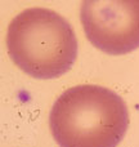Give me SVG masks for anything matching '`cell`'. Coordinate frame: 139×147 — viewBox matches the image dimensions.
Masks as SVG:
<instances>
[{
	"label": "cell",
	"instance_id": "cell-1",
	"mask_svg": "<svg viewBox=\"0 0 139 147\" xmlns=\"http://www.w3.org/2000/svg\"><path fill=\"white\" fill-rule=\"evenodd\" d=\"M49 125L59 147H116L129 127V112L111 89L77 85L57 98Z\"/></svg>",
	"mask_w": 139,
	"mask_h": 147
},
{
	"label": "cell",
	"instance_id": "cell-2",
	"mask_svg": "<svg viewBox=\"0 0 139 147\" xmlns=\"http://www.w3.org/2000/svg\"><path fill=\"white\" fill-rule=\"evenodd\" d=\"M12 61L35 79H56L70 71L77 57V39L66 18L46 8H30L8 26Z\"/></svg>",
	"mask_w": 139,
	"mask_h": 147
},
{
	"label": "cell",
	"instance_id": "cell-3",
	"mask_svg": "<svg viewBox=\"0 0 139 147\" xmlns=\"http://www.w3.org/2000/svg\"><path fill=\"white\" fill-rule=\"evenodd\" d=\"M80 18L88 40L99 51L122 56L139 48V0L84 1Z\"/></svg>",
	"mask_w": 139,
	"mask_h": 147
}]
</instances>
